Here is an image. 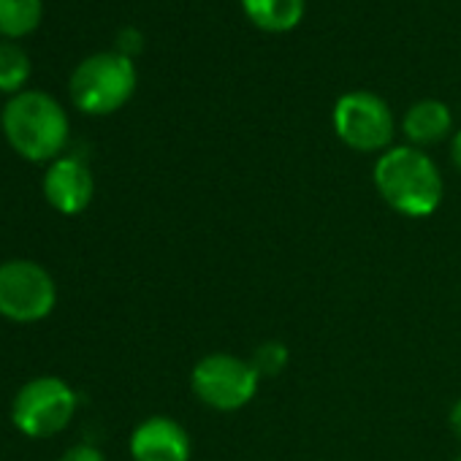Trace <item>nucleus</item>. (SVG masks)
Returning a JSON list of instances; mask_svg holds the SVG:
<instances>
[{
	"label": "nucleus",
	"mask_w": 461,
	"mask_h": 461,
	"mask_svg": "<svg viewBox=\"0 0 461 461\" xmlns=\"http://www.w3.org/2000/svg\"><path fill=\"white\" fill-rule=\"evenodd\" d=\"M383 201L404 217H429L442 201V176L429 155L415 147H393L375 166Z\"/></svg>",
	"instance_id": "obj_1"
},
{
	"label": "nucleus",
	"mask_w": 461,
	"mask_h": 461,
	"mask_svg": "<svg viewBox=\"0 0 461 461\" xmlns=\"http://www.w3.org/2000/svg\"><path fill=\"white\" fill-rule=\"evenodd\" d=\"M4 133L14 152H20L25 160H58L68 141V117L52 95L28 90L17 93L6 104Z\"/></svg>",
	"instance_id": "obj_2"
},
{
	"label": "nucleus",
	"mask_w": 461,
	"mask_h": 461,
	"mask_svg": "<svg viewBox=\"0 0 461 461\" xmlns=\"http://www.w3.org/2000/svg\"><path fill=\"white\" fill-rule=\"evenodd\" d=\"M136 90L133 60L120 52H98L71 74V98L87 114H112Z\"/></svg>",
	"instance_id": "obj_3"
},
{
	"label": "nucleus",
	"mask_w": 461,
	"mask_h": 461,
	"mask_svg": "<svg viewBox=\"0 0 461 461\" xmlns=\"http://www.w3.org/2000/svg\"><path fill=\"white\" fill-rule=\"evenodd\" d=\"M261 375L250 358H240L230 353L203 356L190 375L193 393L212 410L234 412L245 407L258 391Z\"/></svg>",
	"instance_id": "obj_4"
},
{
	"label": "nucleus",
	"mask_w": 461,
	"mask_h": 461,
	"mask_svg": "<svg viewBox=\"0 0 461 461\" xmlns=\"http://www.w3.org/2000/svg\"><path fill=\"white\" fill-rule=\"evenodd\" d=\"M77 412V393L60 377H36L20 388L12 404L14 426L33 439L63 431Z\"/></svg>",
	"instance_id": "obj_5"
},
{
	"label": "nucleus",
	"mask_w": 461,
	"mask_h": 461,
	"mask_svg": "<svg viewBox=\"0 0 461 461\" xmlns=\"http://www.w3.org/2000/svg\"><path fill=\"white\" fill-rule=\"evenodd\" d=\"M58 304V285L52 275L36 261L0 264V315L14 323L44 321Z\"/></svg>",
	"instance_id": "obj_6"
},
{
	"label": "nucleus",
	"mask_w": 461,
	"mask_h": 461,
	"mask_svg": "<svg viewBox=\"0 0 461 461\" xmlns=\"http://www.w3.org/2000/svg\"><path fill=\"white\" fill-rule=\"evenodd\" d=\"M337 136L358 152L385 149L393 139V114L375 93H348L334 106Z\"/></svg>",
	"instance_id": "obj_7"
},
{
	"label": "nucleus",
	"mask_w": 461,
	"mask_h": 461,
	"mask_svg": "<svg viewBox=\"0 0 461 461\" xmlns=\"http://www.w3.org/2000/svg\"><path fill=\"white\" fill-rule=\"evenodd\" d=\"M95 179L79 158H58L44 174V198L60 214H79L90 206Z\"/></svg>",
	"instance_id": "obj_8"
},
{
	"label": "nucleus",
	"mask_w": 461,
	"mask_h": 461,
	"mask_svg": "<svg viewBox=\"0 0 461 461\" xmlns=\"http://www.w3.org/2000/svg\"><path fill=\"white\" fill-rule=\"evenodd\" d=\"M133 461H190V437L182 423L152 415L131 434Z\"/></svg>",
	"instance_id": "obj_9"
},
{
	"label": "nucleus",
	"mask_w": 461,
	"mask_h": 461,
	"mask_svg": "<svg viewBox=\"0 0 461 461\" xmlns=\"http://www.w3.org/2000/svg\"><path fill=\"white\" fill-rule=\"evenodd\" d=\"M450 109L439 101H418L404 114V133L412 144H437L450 133Z\"/></svg>",
	"instance_id": "obj_10"
},
{
	"label": "nucleus",
	"mask_w": 461,
	"mask_h": 461,
	"mask_svg": "<svg viewBox=\"0 0 461 461\" xmlns=\"http://www.w3.org/2000/svg\"><path fill=\"white\" fill-rule=\"evenodd\" d=\"M248 17L267 33L294 31L304 14V0H242Z\"/></svg>",
	"instance_id": "obj_11"
},
{
	"label": "nucleus",
	"mask_w": 461,
	"mask_h": 461,
	"mask_svg": "<svg viewBox=\"0 0 461 461\" xmlns=\"http://www.w3.org/2000/svg\"><path fill=\"white\" fill-rule=\"evenodd\" d=\"M44 14L41 0H0V36L20 39L39 28Z\"/></svg>",
	"instance_id": "obj_12"
},
{
	"label": "nucleus",
	"mask_w": 461,
	"mask_h": 461,
	"mask_svg": "<svg viewBox=\"0 0 461 461\" xmlns=\"http://www.w3.org/2000/svg\"><path fill=\"white\" fill-rule=\"evenodd\" d=\"M31 58L14 41L0 44V93H17L31 79Z\"/></svg>",
	"instance_id": "obj_13"
},
{
	"label": "nucleus",
	"mask_w": 461,
	"mask_h": 461,
	"mask_svg": "<svg viewBox=\"0 0 461 461\" xmlns=\"http://www.w3.org/2000/svg\"><path fill=\"white\" fill-rule=\"evenodd\" d=\"M253 366L258 369L261 377H275L285 364H288V348L280 342H267L256 350V356L250 358Z\"/></svg>",
	"instance_id": "obj_14"
},
{
	"label": "nucleus",
	"mask_w": 461,
	"mask_h": 461,
	"mask_svg": "<svg viewBox=\"0 0 461 461\" xmlns=\"http://www.w3.org/2000/svg\"><path fill=\"white\" fill-rule=\"evenodd\" d=\"M117 52L125 58H133L136 52H141V33L133 28H125L117 39Z\"/></svg>",
	"instance_id": "obj_15"
},
{
	"label": "nucleus",
	"mask_w": 461,
	"mask_h": 461,
	"mask_svg": "<svg viewBox=\"0 0 461 461\" xmlns=\"http://www.w3.org/2000/svg\"><path fill=\"white\" fill-rule=\"evenodd\" d=\"M60 461H104V453L93 445H74L60 456Z\"/></svg>",
	"instance_id": "obj_16"
},
{
	"label": "nucleus",
	"mask_w": 461,
	"mask_h": 461,
	"mask_svg": "<svg viewBox=\"0 0 461 461\" xmlns=\"http://www.w3.org/2000/svg\"><path fill=\"white\" fill-rule=\"evenodd\" d=\"M450 426H453V431H456V437L461 439V399L453 404V410H450Z\"/></svg>",
	"instance_id": "obj_17"
},
{
	"label": "nucleus",
	"mask_w": 461,
	"mask_h": 461,
	"mask_svg": "<svg viewBox=\"0 0 461 461\" xmlns=\"http://www.w3.org/2000/svg\"><path fill=\"white\" fill-rule=\"evenodd\" d=\"M450 158H453V163H456V168L461 171V131L453 136V144H450Z\"/></svg>",
	"instance_id": "obj_18"
},
{
	"label": "nucleus",
	"mask_w": 461,
	"mask_h": 461,
	"mask_svg": "<svg viewBox=\"0 0 461 461\" xmlns=\"http://www.w3.org/2000/svg\"><path fill=\"white\" fill-rule=\"evenodd\" d=\"M456 461H461V456H458V458H456Z\"/></svg>",
	"instance_id": "obj_19"
}]
</instances>
